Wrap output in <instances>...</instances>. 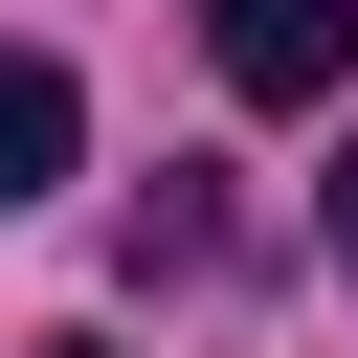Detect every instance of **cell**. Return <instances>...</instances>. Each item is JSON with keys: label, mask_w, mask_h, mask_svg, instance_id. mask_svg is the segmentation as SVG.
Wrapping results in <instances>:
<instances>
[{"label": "cell", "mask_w": 358, "mask_h": 358, "mask_svg": "<svg viewBox=\"0 0 358 358\" xmlns=\"http://www.w3.org/2000/svg\"><path fill=\"white\" fill-rule=\"evenodd\" d=\"M201 45H224L246 112H336L358 90V0H201Z\"/></svg>", "instance_id": "1"}, {"label": "cell", "mask_w": 358, "mask_h": 358, "mask_svg": "<svg viewBox=\"0 0 358 358\" xmlns=\"http://www.w3.org/2000/svg\"><path fill=\"white\" fill-rule=\"evenodd\" d=\"M67 157H90V90H67L45 45H0V224H22V201H45Z\"/></svg>", "instance_id": "2"}, {"label": "cell", "mask_w": 358, "mask_h": 358, "mask_svg": "<svg viewBox=\"0 0 358 358\" xmlns=\"http://www.w3.org/2000/svg\"><path fill=\"white\" fill-rule=\"evenodd\" d=\"M134 268L201 291V268H224V179H157V201H134Z\"/></svg>", "instance_id": "3"}, {"label": "cell", "mask_w": 358, "mask_h": 358, "mask_svg": "<svg viewBox=\"0 0 358 358\" xmlns=\"http://www.w3.org/2000/svg\"><path fill=\"white\" fill-rule=\"evenodd\" d=\"M313 224H336V268H358V157H336V179H313Z\"/></svg>", "instance_id": "4"}, {"label": "cell", "mask_w": 358, "mask_h": 358, "mask_svg": "<svg viewBox=\"0 0 358 358\" xmlns=\"http://www.w3.org/2000/svg\"><path fill=\"white\" fill-rule=\"evenodd\" d=\"M45 358H112V336H45Z\"/></svg>", "instance_id": "5"}]
</instances>
